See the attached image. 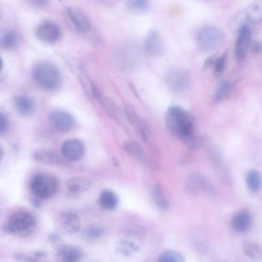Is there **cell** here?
I'll return each mask as SVG.
<instances>
[{
    "label": "cell",
    "mask_w": 262,
    "mask_h": 262,
    "mask_svg": "<svg viewBox=\"0 0 262 262\" xmlns=\"http://www.w3.org/2000/svg\"><path fill=\"white\" fill-rule=\"evenodd\" d=\"M165 122L170 131L191 146L197 143L194 135V121L192 115L179 107L168 108Z\"/></svg>",
    "instance_id": "6da1fadb"
},
{
    "label": "cell",
    "mask_w": 262,
    "mask_h": 262,
    "mask_svg": "<svg viewBox=\"0 0 262 262\" xmlns=\"http://www.w3.org/2000/svg\"><path fill=\"white\" fill-rule=\"evenodd\" d=\"M33 79L36 85L46 91H53L60 86L62 76L59 68L51 62H42L35 67Z\"/></svg>",
    "instance_id": "7a4b0ae2"
},
{
    "label": "cell",
    "mask_w": 262,
    "mask_h": 262,
    "mask_svg": "<svg viewBox=\"0 0 262 262\" xmlns=\"http://www.w3.org/2000/svg\"><path fill=\"white\" fill-rule=\"evenodd\" d=\"M33 194L41 199H49L57 194L59 182L57 178L49 173H39L33 176L30 183Z\"/></svg>",
    "instance_id": "3957f363"
},
{
    "label": "cell",
    "mask_w": 262,
    "mask_h": 262,
    "mask_svg": "<svg viewBox=\"0 0 262 262\" xmlns=\"http://www.w3.org/2000/svg\"><path fill=\"white\" fill-rule=\"evenodd\" d=\"M9 231L18 237H28L36 228L34 216L27 211H16L10 217L7 224Z\"/></svg>",
    "instance_id": "277c9868"
},
{
    "label": "cell",
    "mask_w": 262,
    "mask_h": 262,
    "mask_svg": "<svg viewBox=\"0 0 262 262\" xmlns=\"http://www.w3.org/2000/svg\"><path fill=\"white\" fill-rule=\"evenodd\" d=\"M225 42L223 32L214 26H205L198 32L197 42L204 52H212L221 48Z\"/></svg>",
    "instance_id": "5b68a950"
},
{
    "label": "cell",
    "mask_w": 262,
    "mask_h": 262,
    "mask_svg": "<svg viewBox=\"0 0 262 262\" xmlns=\"http://www.w3.org/2000/svg\"><path fill=\"white\" fill-rule=\"evenodd\" d=\"M65 18L70 28L76 33L84 34L88 33L91 28L86 15L76 7H67L65 10Z\"/></svg>",
    "instance_id": "8992f818"
},
{
    "label": "cell",
    "mask_w": 262,
    "mask_h": 262,
    "mask_svg": "<svg viewBox=\"0 0 262 262\" xmlns=\"http://www.w3.org/2000/svg\"><path fill=\"white\" fill-rule=\"evenodd\" d=\"M191 77L189 72L183 69H173L165 76L166 82L170 90L174 93H183L189 88Z\"/></svg>",
    "instance_id": "52a82bcc"
},
{
    "label": "cell",
    "mask_w": 262,
    "mask_h": 262,
    "mask_svg": "<svg viewBox=\"0 0 262 262\" xmlns=\"http://www.w3.org/2000/svg\"><path fill=\"white\" fill-rule=\"evenodd\" d=\"M204 145H205V149H206L219 176H220L221 179L224 182H227V183L231 182V174H230L229 169H228V165L225 162L223 156L220 152V150L214 145V143L208 140H205L204 142Z\"/></svg>",
    "instance_id": "ba28073f"
},
{
    "label": "cell",
    "mask_w": 262,
    "mask_h": 262,
    "mask_svg": "<svg viewBox=\"0 0 262 262\" xmlns=\"http://www.w3.org/2000/svg\"><path fill=\"white\" fill-rule=\"evenodd\" d=\"M36 34L41 42L47 44H54L60 40L62 30L56 23L47 20L39 24L36 29Z\"/></svg>",
    "instance_id": "9c48e42d"
},
{
    "label": "cell",
    "mask_w": 262,
    "mask_h": 262,
    "mask_svg": "<svg viewBox=\"0 0 262 262\" xmlns=\"http://www.w3.org/2000/svg\"><path fill=\"white\" fill-rule=\"evenodd\" d=\"M124 110L128 122L133 125L141 139L147 143L149 142L151 133H150L149 127L145 120L140 117L134 107L132 106L130 104H125Z\"/></svg>",
    "instance_id": "30bf717a"
},
{
    "label": "cell",
    "mask_w": 262,
    "mask_h": 262,
    "mask_svg": "<svg viewBox=\"0 0 262 262\" xmlns=\"http://www.w3.org/2000/svg\"><path fill=\"white\" fill-rule=\"evenodd\" d=\"M49 122L56 131L67 133L73 129L75 125L74 118L69 112L56 110L50 115Z\"/></svg>",
    "instance_id": "8fae6325"
},
{
    "label": "cell",
    "mask_w": 262,
    "mask_h": 262,
    "mask_svg": "<svg viewBox=\"0 0 262 262\" xmlns=\"http://www.w3.org/2000/svg\"><path fill=\"white\" fill-rule=\"evenodd\" d=\"M62 156L67 160L77 162L82 159L85 153V145L78 139H69L64 142L61 148Z\"/></svg>",
    "instance_id": "7c38bea8"
},
{
    "label": "cell",
    "mask_w": 262,
    "mask_h": 262,
    "mask_svg": "<svg viewBox=\"0 0 262 262\" xmlns=\"http://www.w3.org/2000/svg\"><path fill=\"white\" fill-rule=\"evenodd\" d=\"M185 189L187 193L190 194H199L201 192H213L212 185L205 176L199 173H195L189 176L187 180Z\"/></svg>",
    "instance_id": "4fadbf2b"
},
{
    "label": "cell",
    "mask_w": 262,
    "mask_h": 262,
    "mask_svg": "<svg viewBox=\"0 0 262 262\" xmlns=\"http://www.w3.org/2000/svg\"><path fill=\"white\" fill-rule=\"evenodd\" d=\"M59 225L64 231L69 234H76L82 227L80 217L73 211H62L58 216Z\"/></svg>",
    "instance_id": "5bb4252c"
},
{
    "label": "cell",
    "mask_w": 262,
    "mask_h": 262,
    "mask_svg": "<svg viewBox=\"0 0 262 262\" xmlns=\"http://www.w3.org/2000/svg\"><path fill=\"white\" fill-rule=\"evenodd\" d=\"M251 36H252V33H251L249 26L245 24L241 27L235 44L236 57L239 61L243 60L245 58V54L249 47Z\"/></svg>",
    "instance_id": "9a60e30c"
},
{
    "label": "cell",
    "mask_w": 262,
    "mask_h": 262,
    "mask_svg": "<svg viewBox=\"0 0 262 262\" xmlns=\"http://www.w3.org/2000/svg\"><path fill=\"white\" fill-rule=\"evenodd\" d=\"M144 50L151 56H159L164 51L163 41L160 33L156 30H151L147 35L144 42Z\"/></svg>",
    "instance_id": "2e32d148"
},
{
    "label": "cell",
    "mask_w": 262,
    "mask_h": 262,
    "mask_svg": "<svg viewBox=\"0 0 262 262\" xmlns=\"http://www.w3.org/2000/svg\"><path fill=\"white\" fill-rule=\"evenodd\" d=\"M66 187L69 195L73 198L79 197L90 190L91 182L87 178H71L67 181Z\"/></svg>",
    "instance_id": "e0dca14e"
},
{
    "label": "cell",
    "mask_w": 262,
    "mask_h": 262,
    "mask_svg": "<svg viewBox=\"0 0 262 262\" xmlns=\"http://www.w3.org/2000/svg\"><path fill=\"white\" fill-rule=\"evenodd\" d=\"M252 221L251 212L247 210H242L236 213L231 219V228L234 232L243 234L251 228Z\"/></svg>",
    "instance_id": "ac0fdd59"
},
{
    "label": "cell",
    "mask_w": 262,
    "mask_h": 262,
    "mask_svg": "<svg viewBox=\"0 0 262 262\" xmlns=\"http://www.w3.org/2000/svg\"><path fill=\"white\" fill-rule=\"evenodd\" d=\"M59 262H80L84 253L80 248L73 245H64L58 250L56 254Z\"/></svg>",
    "instance_id": "d6986e66"
},
{
    "label": "cell",
    "mask_w": 262,
    "mask_h": 262,
    "mask_svg": "<svg viewBox=\"0 0 262 262\" xmlns=\"http://www.w3.org/2000/svg\"><path fill=\"white\" fill-rule=\"evenodd\" d=\"M16 110L24 116H31L36 110L34 100L27 95H19L14 99Z\"/></svg>",
    "instance_id": "ffe728a7"
},
{
    "label": "cell",
    "mask_w": 262,
    "mask_h": 262,
    "mask_svg": "<svg viewBox=\"0 0 262 262\" xmlns=\"http://www.w3.org/2000/svg\"><path fill=\"white\" fill-rule=\"evenodd\" d=\"M20 42V35L14 30H7L0 33V48L11 50L16 48Z\"/></svg>",
    "instance_id": "44dd1931"
},
{
    "label": "cell",
    "mask_w": 262,
    "mask_h": 262,
    "mask_svg": "<svg viewBox=\"0 0 262 262\" xmlns=\"http://www.w3.org/2000/svg\"><path fill=\"white\" fill-rule=\"evenodd\" d=\"M125 149L129 153L130 156L135 158L138 162H140L144 166L151 167V165H152L151 160L144 151L143 148L136 142H128V143H127L125 145Z\"/></svg>",
    "instance_id": "7402d4cb"
},
{
    "label": "cell",
    "mask_w": 262,
    "mask_h": 262,
    "mask_svg": "<svg viewBox=\"0 0 262 262\" xmlns=\"http://www.w3.org/2000/svg\"><path fill=\"white\" fill-rule=\"evenodd\" d=\"M119 197L111 190H103L99 197V204L106 211H113L119 205Z\"/></svg>",
    "instance_id": "603a6c76"
},
{
    "label": "cell",
    "mask_w": 262,
    "mask_h": 262,
    "mask_svg": "<svg viewBox=\"0 0 262 262\" xmlns=\"http://www.w3.org/2000/svg\"><path fill=\"white\" fill-rule=\"evenodd\" d=\"M151 196L155 205L161 211H167L169 208V201L165 191L159 184H155L151 188Z\"/></svg>",
    "instance_id": "cb8c5ba5"
},
{
    "label": "cell",
    "mask_w": 262,
    "mask_h": 262,
    "mask_svg": "<svg viewBox=\"0 0 262 262\" xmlns=\"http://www.w3.org/2000/svg\"><path fill=\"white\" fill-rule=\"evenodd\" d=\"M33 157L37 162L48 165H58L60 162L59 155L50 149L37 150L35 151Z\"/></svg>",
    "instance_id": "d4e9b609"
},
{
    "label": "cell",
    "mask_w": 262,
    "mask_h": 262,
    "mask_svg": "<svg viewBox=\"0 0 262 262\" xmlns=\"http://www.w3.org/2000/svg\"><path fill=\"white\" fill-rule=\"evenodd\" d=\"M139 249V245L129 239H122L116 245V251L121 255L129 257L136 254Z\"/></svg>",
    "instance_id": "484cf974"
},
{
    "label": "cell",
    "mask_w": 262,
    "mask_h": 262,
    "mask_svg": "<svg viewBox=\"0 0 262 262\" xmlns=\"http://www.w3.org/2000/svg\"><path fill=\"white\" fill-rule=\"evenodd\" d=\"M246 184L252 193H258L261 188V176L257 170H251L246 176Z\"/></svg>",
    "instance_id": "4316f807"
},
{
    "label": "cell",
    "mask_w": 262,
    "mask_h": 262,
    "mask_svg": "<svg viewBox=\"0 0 262 262\" xmlns=\"http://www.w3.org/2000/svg\"><path fill=\"white\" fill-rule=\"evenodd\" d=\"M242 249L248 258L254 261H259L261 260V249L257 244L250 242H243Z\"/></svg>",
    "instance_id": "83f0119b"
},
{
    "label": "cell",
    "mask_w": 262,
    "mask_h": 262,
    "mask_svg": "<svg viewBox=\"0 0 262 262\" xmlns=\"http://www.w3.org/2000/svg\"><path fill=\"white\" fill-rule=\"evenodd\" d=\"M248 18L253 22H259L262 17V2L260 0L254 1L250 4L247 10Z\"/></svg>",
    "instance_id": "f1b7e54d"
},
{
    "label": "cell",
    "mask_w": 262,
    "mask_h": 262,
    "mask_svg": "<svg viewBox=\"0 0 262 262\" xmlns=\"http://www.w3.org/2000/svg\"><path fill=\"white\" fill-rule=\"evenodd\" d=\"M157 262H185V260L181 253L168 250L160 254Z\"/></svg>",
    "instance_id": "f546056e"
},
{
    "label": "cell",
    "mask_w": 262,
    "mask_h": 262,
    "mask_svg": "<svg viewBox=\"0 0 262 262\" xmlns=\"http://www.w3.org/2000/svg\"><path fill=\"white\" fill-rule=\"evenodd\" d=\"M231 87L229 82H227V81L221 82L217 86L215 94H214V102H220L225 100L231 93Z\"/></svg>",
    "instance_id": "4dcf8cb0"
},
{
    "label": "cell",
    "mask_w": 262,
    "mask_h": 262,
    "mask_svg": "<svg viewBox=\"0 0 262 262\" xmlns=\"http://www.w3.org/2000/svg\"><path fill=\"white\" fill-rule=\"evenodd\" d=\"M226 58L227 53H224L220 57L210 58L205 62V67L208 68V67L214 66V72L216 74L220 75L223 72Z\"/></svg>",
    "instance_id": "1f68e13d"
},
{
    "label": "cell",
    "mask_w": 262,
    "mask_h": 262,
    "mask_svg": "<svg viewBox=\"0 0 262 262\" xmlns=\"http://www.w3.org/2000/svg\"><path fill=\"white\" fill-rule=\"evenodd\" d=\"M126 7L132 12L143 13L149 9V3L145 0H131L127 3Z\"/></svg>",
    "instance_id": "d6a6232c"
},
{
    "label": "cell",
    "mask_w": 262,
    "mask_h": 262,
    "mask_svg": "<svg viewBox=\"0 0 262 262\" xmlns=\"http://www.w3.org/2000/svg\"><path fill=\"white\" fill-rule=\"evenodd\" d=\"M103 234V230L100 227L92 225L84 231L83 235L88 240L93 241L100 238Z\"/></svg>",
    "instance_id": "836d02e7"
},
{
    "label": "cell",
    "mask_w": 262,
    "mask_h": 262,
    "mask_svg": "<svg viewBox=\"0 0 262 262\" xmlns=\"http://www.w3.org/2000/svg\"><path fill=\"white\" fill-rule=\"evenodd\" d=\"M10 122L8 116L4 112L0 111V135L7 133L10 128Z\"/></svg>",
    "instance_id": "e575fe53"
},
{
    "label": "cell",
    "mask_w": 262,
    "mask_h": 262,
    "mask_svg": "<svg viewBox=\"0 0 262 262\" xmlns=\"http://www.w3.org/2000/svg\"><path fill=\"white\" fill-rule=\"evenodd\" d=\"M3 157H4V150L2 146L0 145V161L2 160Z\"/></svg>",
    "instance_id": "d590c367"
},
{
    "label": "cell",
    "mask_w": 262,
    "mask_h": 262,
    "mask_svg": "<svg viewBox=\"0 0 262 262\" xmlns=\"http://www.w3.org/2000/svg\"><path fill=\"white\" fill-rule=\"evenodd\" d=\"M3 67H4V62H3L2 58L0 57V72L2 71Z\"/></svg>",
    "instance_id": "8d00e7d4"
},
{
    "label": "cell",
    "mask_w": 262,
    "mask_h": 262,
    "mask_svg": "<svg viewBox=\"0 0 262 262\" xmlns=\"http://www.w3.org/2000/svg\"><path fill=\"white\" fill-rule=\"evenodd\" d=\"M2 18H3L2 10H1V8H0V22H1V20H2Z\"/></svg>",
    "instance_id": "74e56055"
}]
</instances>
